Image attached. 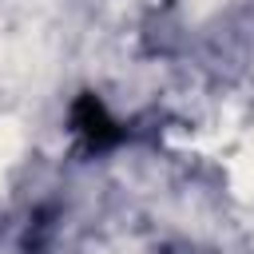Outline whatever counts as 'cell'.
Instances as JSON below:
<instances>
[{"mask_svg": "<svg viewBox=\"0 0 254 254\" xmlns=\"http://www.w3.org/2000/svg\"><path fill=\"white\" fill-rule=\"evenodd\" d=\"M230 183H234L238 194H254V135H250L246 147L234 155V163H230Z\"/></svg>", "mask_w": 254, "mask_h": 254, "instance_id": "obj_1", "label": "cell"}, {"mask_svg": "<svg viewBox=\"0 0 254 254\" xmlns=\"http://www.w3.org/2000/svg\"><path fill=\"white\" fill-rule=\"evenodd\" d=\"M24 147V131L16 119H0V167H8Z\"/></svg>", "mask_w": 254, "mask_h": 254, "instance_id": "obj_2", "label": "cell"}]
</instances>
